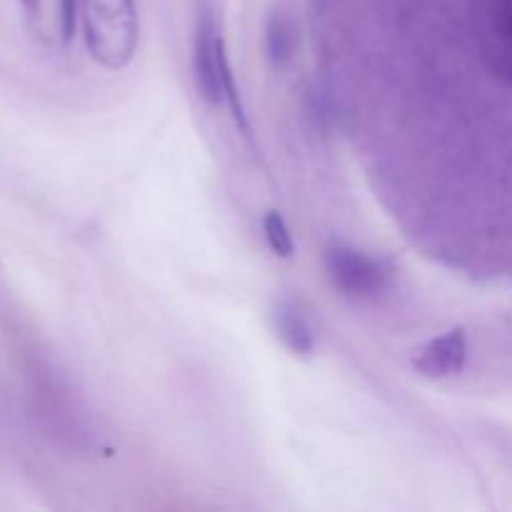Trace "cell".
Segmentation results:
<instances>
[{"instance_id":"obj_3","label":"cell","mask_w":512,"mask_h":512,"mask_svg":"<svg viewBox=\"0 0 512 512\" xmlns=\"http://www.w3.org/2000/svg\"><path fill=\"white\" fill-rule=\"evenodd\" d=\"M465 363H468V333L460 325L428 340L413 355V368L430 380L453 378V375L463 373Z\"/></svg>"},{"instance_id":"obj_8","label":"cell","mask_w":512,"mask_h":512,"mask_svg":"<svg viewBox=\"0 0 512 512\" xmlns=\"http://www.w3.org/2000/svg\"><path fill=\"white\" fill-rule=\"evenodd\" d=\"M263 235L268 248L273 250L278 258H285V260L293 258L295 255L293 233H290L288 223H285V218L278 213V210H268V213L263 215Z\"/></svg>"},{"instance_id":"obj_6","label":"cell","mask_w":512,"mask_h":512,"mask_svg":"<svg viewBox=\"0 0 512 512\" xmlns=\"http://www.w3.org/2000/svg\"><path fill=\"white\" fill-rule=\"evenodd\" d=\"M295 28L280 10H273L265 20V55L273 68H285L295 55Z\"/></svg>"},{"instance_id":"obj_1","label":"cell","mask_w":512,"mask_h":512,"mask_svg":"<svg viewBox=\"0 0 512 512\" xmlns=\"http://www.w3.org/2000/svg\"><path fill=\"white\" fill-rule=\"evenodd\" d=\"M83 30L93 60L110 70L125 68L138 48V8L135 0H80Z\"/></svg>"},{"instance_id":"obj_7","label":"cell","mask_w":512,"mask_h":512,"mask_svg":"<svg viewBox=\"0 0 512 512\" xmlns=\"http://www.w3.org/2000/svg\"><path fill=\"white\" fill-rule=\"evenodd\" d=\"M220 85H223V103L228 105L230 115H233L235 128H238L243 135H250L248 110H245L243 95H240L238 83H235V73H233V65H230L225 40L220 43Z\"/></svg>"},{"instance_id":"obj_2","label":"cell","mask_w":512,"mask_h":512,"mask_svg":"<svg viewBox=\"0 0 512 512\" xmlns=\"http://www.w3.org/2000/svg\"><path fill=\"white\" fill-rule=\"evenodd\" d=\"M325 265L335 288L353 300L378 298L390 280V268L380 258L355 250L350 245L333 243L325 253Z\"/></svg>"},{"instance_id":"obj_9","label":"cell","mask_w":512,"mask_h":512,"mask_svg":"<svg viewBox=\"0 0 512 512\" xmlns=\"http://www.w3.org/2000/svg\"><path fill=\"white\" fill-rule=\"evenodd\" d=\"M58 23L63 40L70 43L78 30V0H58Z\"/></svg>"},{"instance_id":"obj_5","label":"cell","mask_w":512,"mask_h":512,"mask_svg":"<svg viewBox=\"0 0 512 512\" xmlns=\"http://www.w3.org/2000/svg\"><path fill=\"white\" fill-rule=\"evenodd\" d=\"M275 335L283 340L285 348L298 358H310L315 353V328L308 313L295 300H280L273 310Z\"/></svg>"},{"instance_id":"obj_4","label":"cell","mask_w":512,"mask_h":512,"mask_svg":"<svg viewBox=\"0 0 512 512\" xmlns=\"http://www.w3.org/2000/svg\"><path fill=\"white\" fill-rule=\"evenodd\" d=\"M220 43L223 35L218 33V25L210 15H205L195 30L193 43V70H195V85H198L200 95L208 100L210 105L223 103V85H220Z\"/></svg>"},{"instance_id":"obj_10","label":"cell","mask_w":512,"mask_h":512,"mask_svg":"<svg viewBox=\"0 0 512 512\" xmlns=\"http://www.w3.org/2000/svg\"><path fill=\"white\" fill-rule=\"evenodd\" d=\"M25 8L35 15V10H38V0H25Z\"/></svg>"}]
</instances>
